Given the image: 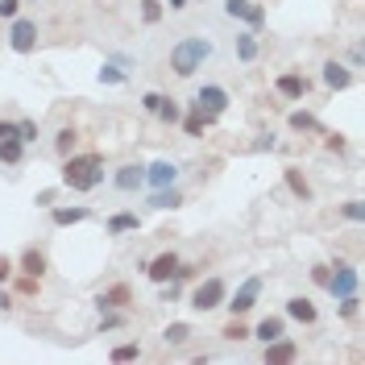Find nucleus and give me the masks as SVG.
Wrapping results in <instances>:
<instances>
[{
    "label": "nucleus",
    "instance_id": "obj_1",
    "mask_svg": "<svg viewBox=\"0 0 365 365\" xmlns=\"http://www.w3.org/2000/svg\"><path fill=\"white\" fill-rule=\"evenodd\" d=\"M212 54H216V42L207 34H187V38H179L170 46V71L179 79H191L195 71H204L212 63Z\"/></svg>",
    "mask_w": 365,
    "mask_h": 365
},
{
    "label": "nucleus",
    "instance_id": "obj_2",
    "mask_svg": "<svg viewBox=\"0 0 365 365\" xmlns=\"http://www.w3.org/2000/svg\"><path fill=\"white\" fill-rule=\"evenodd\" d=\"M100 182H104V158L100 154H67L63 158V187L96 191Z\"/></svg>",
    "mask_w": 365,
    "mask_h": 365
},
{
    "label": "nucleus",
    "instance_id": "obj_3",
    "mask_svg": "<svg viewBox=\"0 0 365 365\" xmlns=\"http://www.w3.org/2000/svg\"><path fill=\"white\" fill-rule=\"evenodd\" d=\"M225 299H228L225 278H204V282L191 291V307H195V312H216V307H225Z\"/></svg>",
    "mask_w": 365,
    "mask_h": 365
},
{
    "label": "nucleus",
    "instance_id": "obj_4",
    "mask_svg": "<svg viewBox=\"0 0 365 365\" xmlns=\"http://www.w3.org/2000/svg\"><path fill=\"white\" fill-rule=\"evenodd\" d=\"M191 108H195V113H204L207 120H216V116H220V113L228 108V91L220 88V83H204V88L195 91Z\"/></svg>",
    "mask_w": 365,
    "mask_h": 365
},
{
    "label": "nucleus",
    "instance_id": "obj_5",
    "mask_svg": "<svg viewBox=\"0 0 365 365\" xmlns=\"http://www.w3.org/2000/svg\"><path fill=\"white\" fill-rule=\"evenodd\" d=\"M9 46H13L17 54H34V50H38V21L13 17V25H9Z\"/></svg>",
    "mask_w": 365,
    "mask_h": 365
},
{
    "label": "nucleus",
    "instance_id": "obj_6",
    "mask_svg": "<svg viewBox=\"0 0 365 365\" xmlns=\"http://www.w3.org/2000/svg\"><path fill=\"white\" fill-rule=\"evenodd\" d=\"M257 295H262V278L253 274V278H245V282L237 287V295L225 299V307L232 312V316H245V312H253V307H257Z\"/></svg>",
    "mask_w": 365,
    "mask_h": 365
},
{
    "label": "nucleus",
    "instance_id": "obj_7",
    "mask_svg": "<svg viewBox=\"0 0 365 365\" xmlns=\"http://www.w3.org/2000/svg\"><path fill=\"white\" fill-rule=\"evenodd\" d=\"M113 187L116 191H125V195H133L145 187V166L141 162H125V166H116L113 170Z\"/></svg>",
    "mask_w": 365,
    "mask_h": 365
},
{
    "label": "nucleus",
    "instance_id": "obj_8",
    "mask_svg": "<svg viewBox=\"0 0 365 365\" xmlns=\"http://www.w3.org/2000/svg\"><path fill=\"white\" fill-rule=\"evenodd\" d=\"M357 282H361V274L353 270V266H336V274H328V295L332 299H344V295H357Z\"/></svg>",
    "mask_w": 365,
    "mask_h": 365
},
{
    "label": "nucleus",
    "instance_id": "obj_9",
    "mask_svg": "<svg viewBox=\"0 0 365 365\" xmlns=\"http://www.w3.org/2000/svg\"><path fill=\"white\" fill-rule=\"evenodd\" d=\"M220 4H225V17H241L250 29H257V25L266 21V9L253 4V0H220Z\"/></svg>",
    "mask_w": 365,
    "mask_h": 365
},
{
    "label": "nucleus",
    "instance_id": "obj_10",
    "mask_svg": "<svg viewBox=\"0 0 365 365\" xmlns=\"http://www.w3.org/2000/svg\"><path fill=\"white\" fill-rule=\"evenodd\" d=\"M274 88H278V96H282V100H303L312 83H307V79H303L299 71H282V75L274 79Z\"/></svg>",
    "mask_w": 365,
    "mask_h": 365
},
{
    "label": "nucleus",
    "instance_id": "obj_11",
    "mask_svg": "<svg viewBox=\"0 0 365 365\" xmlns=\"http://www.w3.org/2000/svg\"><path fill=\"white\" fill-rule=\"evenodd\" d=\"M175 182H179V166H175V162H154V166H145V187H154V191H158V187H175Z\"/></svg>",
    "mask_w": 365,
    "mask_h": 365
},
{
    "label": "nucleus",
    "instance_id": "obj_12",
    "mask_svg": "<svg viewBox=\"0 0 365 365\" xmlns=\"http://www.w3.org/2000/svg\"><path fill=\"white\" fill-rule=\"evenodd\" d=\"M175 270H179V253H158V257H154V262H150V266H145V274H150V282H170V278H175Z\"/></svg>",
    "mask_w": 365,
    "mask_h": 365
},
{
    "label": "nucleus",
    "instance_id": "obj_13",
    "mask_svg": "<svg viewBox=\"0 0 365 365\" xmlns=\"http://www.w3.org/2000/svg\"><path fill=\"white\" fill-rule=\"evenodd\" d=\"M125 303H133V295H129V287H125V282H116V287H108L104 295L96 299V307H100V312H120Z\"/></svg>",
    "mask_w": 365,
    "mask_h": 365
},
{
    "label": "nucleus",
    "instance_id": "obj_14",
    "mask_svg": "<svg viewBox=\"0 0 365 365\" xmlns=\"http://www.w3.org/2000/svg\"><path fill=\"white\" fill-rule=\"evenodd\" d=\"M324 83L332 91H344L353 83V71L344 67V63H336V58H328V63H324Z\"/></svg>",
    "mask_w": 365,
    "mask_h": 365
},
{
    "label": "nucleus",
    "instance_id": "obj_15",
    "mask_svg": "<svg viewBox=\"0 0 365 365\" xmlns=\"http://www.w3.org/2000/svg\"><path fill=\"white\" fill-rule=\"evenodd\" d=\"M287 316L295 319V324H316L319 312H316V303H312V299L295 295V299H287Z\"/></svg>",
    "mask_w": 365,
    "mask_h": 365
},
{
    "label": "nucleus",
    "instance_id": "obj_16",
    "mask_svg": "<svg viewBox=\"0 0 365 365\" xmlns=\"http://www.w3.org/2000/svg\"><path fill=\"white\" fill-rule=\"evenodd\" d=\"M295 341H287V336H278V341L266 344V365H287V361H295Z\"/></svg>",
    "mask_w": 365,
    "mask_h": 365
},
{
    "label": "nucleus",
    "instance_id": "obj_17",
    "mask_svg": "<svg viewBox=\"0 0 365 365\" xmlns=\"http://www.w3.org/2000/svg\"><path fill=\"white\" fill-rule=\"evenodd\" d=\"M250 336H257L262 344H270V341H278V336H287V319L282 316H266L257 328H253Z\"/></svg>",
    "mask_w": 365,
    "mask_h": 365
},
{
    "label": "nucleus",
    "instance_id": "obj_18",
    "mask_svg": "<svg viewBox=\"0 0 365 365\" xmlns=\"http://www.w3.org/2000/svg\"><path fill=\"white\" fill-rule=\"evenodd\" d=\"M137 228H141L137 212H116V216H108V232H113V237H120V232H137Z\"/></svg>",
    "mask_w": 365,
    "mask_h": 365
},
{
    "label": "nucleus",
    "instance_id": "obj_19",
    "mask_svg": "<svg viewBox=\"0 0 365 365\" xmlns=\"http://www.w3.org/2000/svg\"><path fill=\"white\" fill-rule=\"evenodd\" d=\"M282 179H287V187H291V195H295V200H303V204L312 200V187H307V179L299 175L295 166H287V170H282Z\"/></svg>",
    "mask_w": 365,
    "mask_h": 365
},
{
    "label": "nucleus",
    "instance_id": "obj_20",
    "mask_svg": "<svg viewBox=\"0 0 365 365\" xmlns=\"http://www.w3.org/2000/svg\"><path fill=\"white\" fill-rule=\"evenodd\" d=\"M257 50H262V46H257V34H253V29L237 34V58H241V63H253V58H257Z\"/></svg>",
    "mask_w": 365,
    "mask_h": 365
},
{
    "label": "nucleus",
    "instance_id": "obj_21",
    "mask_svg": "<svg viewBox=\"0 0 365 365\" xmlns=\"http://www.w3.org/2000/svg\"><path fill=\"white\" fill-rule=\"evenodd\" d=\"M21 158H25V141H21V137L0 141V162H4V166H17Z\"/></svg>",
    "mask_w": 365,
    "mask_h": 365
},
{
    "label": "nucleus",
    "instance_id": "obj_22",
    "mask_svg": "<svg viewBox=\"0 0 365 365\" xmlns=\"http://www.w3.org/2000/svg\"><path fill=\"white\" fill-rule=\"evenodd\" d=\"M150 207H182V191H175V187H158L154 195H150Z\"/></svg>",
    "mask_w": 365,
    "mask_h": 365
},
{
    "label": "nucleus",
    "instance_id": "obj_23",
    "mask_svg": "<svg viewBox=\"0 0 365 365\" xmlns=\"http://www.w3.org/2000/svg\"><path fill=\"white\" fill-rule=\"evenodd\" d=\"M91 212L88 207H54V225L58 228H67V225H83Z\"/></svg>",
    "mask_w": 365,
    "mask_h": 365
},
{
    "label": "nucleus",
    "instance_id": "obj_24",
    "mask_svg": "<svg viewBox=\"0 0 365 365\" xmlns=\"http://www.w3.org/2000/svg\"><path fill=\"white\" fill-rule=\"evenodd\" d=\"M21 274L42 278V274H46V253H42V250H25V253H21Z\"/></svg>",
    "mask_w": 365,
    "mask_h": 365
},
{
    "label": "nucleus",
    "instance_id": "obj_25",
    "mask_svg": "<svg viewBox=\"0 0 365 365\" xmlns=\"http://www.w3.org/2000/svg\"><path fill=\"white\" fill-rule=\"evenodd\" d=\"M129 75H125V63H104L100 67V83H108V88H120Z\"/></svg>",
    "mask_w": 365,
    "mask_h": 365
},
{
    "label": "nucleus",
    "instance_id": "obj_26",
    "mask_svg": "<svg viewBox=\"0 0 365 365\" xmlns=\"http://www.w3.org/2000/svg\"><path fill=\"white\" fill-rule=\"evenodd\" d=\"M162 120V125H179L182 120V108H179V100H166V96H162V104H158V113H154Z\"/></svg>",
    "mask_w": 365,
    "mask_h": 365
},
{
    "label": "nucleus",
    "instance_id": "obj_27",
    "mask_svg": "<svg viewBox=\"0 0 365 365\" xmlns=\"http://www.w3.org/2000/svg\"><path fill=\"white\" fill-rule=\"evenodd\" d=\"M75 145H79V133H75V129H58V137H54V150H58V154H63V158H67V154H75Z\"/></svg>",
    "mask_w": 365,
    "mask_h": 365
},
{
    "label": "nucleus",
    "instance_id": "obj_28",
    "mask_svg": "<svg viewBox=\"0 0 365 365\" xmlns=\"http://www.w3.org/2000/svg\"><path fill=\"white\" fill-rule=\"evenodd\" d=\"M162 341H166V344H187V341H191V324H166Z\"/></svg>",
    "mask_w": 365,
    "mask_h": 365
},
{
    "label": "nucleus",
    "instance_id": "obj_29",
    "mask_svg": "<svg viewBox=\"0 0 365 365\" xmlns=\"http://www.w3.org/2000/svg\"><path fill=\"white\" fill-rule=\"evenodd\" d=\"M207 125H212V120H207L204 113H195V108H191V116L182 120V129H187V137H200V133L207 129Z\"/></svg>",
    "mask_w": 365,
    "mask_h": 365
},
{
    "label": "nucleus",
    "instance_id": "obj_30",
    "mask_svg": "<svg viewBox=\"0 0 365 365\" xmlns=\"http://www.w3.org/2000/svg\"><path fill=\"white\" fill-rule=\"evenodd\" d=\"M220 336H225V341H232V344H237V341H250V328L232 316V324H225V332H220Z\"/></svg>",
    "mask_w": 365,
    "mask_h": 365
},
{
    "label": "nucleus",
    "instance_id": "obj_31",
    "mask_svg": "<svg viewBox=\"0 0 365 365\" xmlns=\"http://www.w3.org/2000/svg\"><path fill=\"white\" fill-rule=\"evenodd\" d=\"M141 21L158 25L162 21V0H141Z\"/></svg>",
    "mask_w": 365,
    "mask_h": 365
},
{
    "label": "nucleus",
    "instance_id": "obj_32",
    "mask_svg": "<svg viewBox=\"0 0 365 365\" xmlns=\"http://www.w3.org/2000/svg\"><path fill=\"white\" fill-rule=\"evenodd\" d=\"M291 129H299V133H312V129H319L316 116L312 113H291Z\"/></svg>",
    "mask_w": 365,
    "mask_h": 365
},
{
    "label": "nucleus",
    "instance_id": "obj_33",
    "mask_svg": "<svg viewBox=\"0 0 365 365\" xmlns=\"http://www.w3.org/2000/svg\"><path fill=\"white\" fill-rule=\"evenodd\" d=\"M341 216H344V220H353V225H361V220H365V204H361V200H349V204L341 207Z\"/></svg>",
    "mask_w": 365,
    "mask_h": 365
},
{
    "label": "nucleus",
    "instance_id": "obj_34",
    "mask_svg": "<svg viewBox=\"0 0 365 365\" xmlns=\"http://www.w3.org/2000/svg\"><path fill=\"white\" fill-rule=\"evenodd\" d=\"M108 357H113V361H137V357H141V349H137V344H116Z\"/></svg>",
    "mask_w": 365,
    "mask_h": 365
},
{
    "label": "nucleus",
    "instance_id": "obj_35",
    "mask_svg": "<svg viewBox=\"0 0 365 365\" xmlns=\"http://www.w3.org/2000/svg\"><path fill=\"white\" fill-rule=\"evenodd\" d=\"M21 4L25 0H0V21H13V17L21 13Z\"/></svg>",
    "mask_w": 365,
    "mask_h": 365
},
{
    "label": "nucleus",
    "instance_id": "obj_36",
    "mask_svg": "<svg viewBox=\"0 0 365 365\" xmlns=\"http://www.w3.org/2000/svg\"><path fill=\"white\" fill-rule=\"evenodd\" d=\"M357 312H361V299H357V295H344V299H341V316L353 319Z\"/></svg>",
    "mask_w": 365,
    "mask_h": 365
},
{
    "label": "nucleus",
    "instance_id": "obj_37",
    "mask_svg": "<svg viewBox=\"0 0 365 365\" xmlns=\"http://www.w3.org/2000/svg\"><path fill=\"white\" fill-rule=\"evenodd\" d=\"M17 137H21L25 145H29V141H38V125H34V120H17Z\"/></svg>",
    "mask_w": 365,
    "mask_h": 365
},
{
    "label": "nucleus",
    "instance_id": "obj_38",
    "mask_svg": "<svg viewBox=\"0 0 365 365\" xmlns=\"http://www.w3.org/2000/svg\"><path fill=\"white\" fill-rule=\"evenodd\" d=\"M38 282H42V278H34V274H21V278H17L21 295H38Z\"/></svg>",
    "mask_w": 365,
    "mask_h": 365
},
{
    "label": "nucleus",
    "instance_id": "obj_39",
    "mask_svg": "<svg viewBox=\"0 0 365 365\" xmlns=\"http://www.w3.org/2000/svg\"><path fill=\"white\" fill-rule=\"evenodd\" d=\"M120 324H125V316H120V312H108V316L100 319V332H113V328H120Z\"/></svg>",
    "mask_w": 365,
    "mask_h": 365
},
{
    "label": "nucleus",
    "instance_id": "obj_40",
    "mask_svg": "<svg viewBox=\"0 0 365 365\" xmlns=\"http://www.w3.org/2000/svg\"><path fill=\"white\" fill-rule=\"evenodd\" d=\"M158 104H162V96H158V91H145V96H141V108H145L150 116L158 113Z\"/></svg>",
    "mask_w": 365,
    "mask_h": 365
},
{
    "label": "nucleus",
    "instance_id": "obj_41",
    "mask_svg": "<svg viewBox=\"0 0 365 365\" xmlns=\"http://www.w3.org/2000/svg\"><path fill=\"white\" fill-rule=\"evenodd\" d=\"M9 137H17V120H0V141H9Z\"/></svg>",
    "mask_w": 365,
    "mask_h": 365
},
{
    "label": "nucleus",
    "instance_id": "obj_42",
    "mask_svg": "<svg viewBox=\"0 0 365 365\" xmlns=\"http://www.w3.org/2000/svg\"><path fill=\"white\" fill-rule=\"evenodd\" d=\"M328 274H332V266H312V278H316L319 287H324V282H328Z\"/></svg>",
    "mask_w": 365,
    "mask_h": 365
},
{
    "label": "nucleus",
    "instance_id": "obj_43",
    "mask_svg": "<svg viewBox=\"0 0 365 365\" xmlns=\"http://www.w3.org/2000/svg\"><path fill=\"white\" fill-rule=\"evenodd\" d=\"M9 278H13V262H9V257H0V282H9Z\"/></svg>",
    "mask_w": 365,
    "mask_h": 365
},
{
    "label": "nucleus",
    "instance_id": "obj_44",
    "mask_svg": "<svg viewBox=\"0 0 365 365\" xmlns=\"http://www.w3.org/2000/svg\"><path fill=\"white\" fill-rule=\"evenodd\" d=\"M253 150H274V137H270V133H262L257 141H253Z\"/></svg>",
    "mask_w": 365,
    "mask_h": 365
},
{
    "label": "nucleus",
    "instance_id": "obj_45",
    "mask_svg": "<svg viewBox=\"0 0 365 365\" xmlns=\"http://www.w3.org/2000/svg\"><path fill=\"white\" fill-rule=\"evenodd\" d=\"M328 150H336V154H341V150H344V137L341 133H328Z\"/></svg>",
    "mask_w": 365,
    "mask_h": 365
},
{
    "label": "nucleus",
    "instance_id": "obj_46",
    "mask_svg": "<svg viewBox=\"0 0 365 365\" xmlns=\"http://www.w3.org/2000/svg\"><path fill=\"white\" fill-rule=\"evenodd\" d=\"M166 4H170V13H182V9H187L191 0H166Z\"/></svg>",
    "mask_w": 365,
    "mask_h": 365
},
{
    "label": "nucleus",
    "instance_id": "obj_47",
    "mask_svg": "<svg viewBox=\"0 0 365 365\" xmlns=\"http://www.w3.org/2000/svg\"><path fill=\"white\" fill-rule=\"evenodd\" d=\"M9 307H13V299H9L4 291H0V312H9Z\"/></svg>",
    "mask_w": 365,
    "mask_h": 365
},
{
    "label": "nucleus",
    "instance_id": "obj_48",
    "mask_svg": "<svg viewBox=\"0 0 365 365\" xmlns=\"http://www.w3.org/2000/svg\"><path fill=\"white\" fill-rule=\"evenodd\" d=\"M25 4H42V0H25Z\"/></svg>",
    "mask_w": 365,
    "mask_h": 365
}]
</instances>
